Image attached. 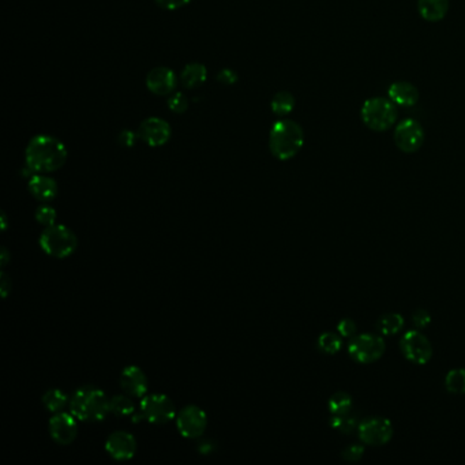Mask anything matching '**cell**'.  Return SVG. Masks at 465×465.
<instances>
[{"label": "cell", "instance_id": "37", "mask_svg": "<svg viewBox=\"0 0 465 465\" xmlns=\"http://www.w3.org/2000/svg\"><path fill=\"white\" fill-rule=\"evenodd\" d=\"M1 280H0V290H1V296L7 297V295L11 291V280L6 276V273L0 275Z\"/></svg>", "mask_w": 465, "mask_h": 465}, {"label": "cell", "instance_id": "26", "mask_svg": "<svg viewBox=\"0 0 465 465\" xmlns=\"http://www.w3.org/2000/svg\"><path fill=\"white\" fill-rule=\"evenodd\" d=\"M109 407H111V414L116 416H128L134 414L136 405L133 400L128 396L123 395H116L109 400Z\"/></svg>", "mask_w": 465, "mask_h": 465}, {"label": "cell", "instance_id": "9", "mask_svg": "<svg viewBox=\"0 0 465 465\" xmlns=\"http://www.w3.org/2000/svg\"><path fill=\"white\" fill-rule=\"evenodd\" d=\"M400 349L407 361L419 366L427 364L432 356V346L429 339L417 330H410L401 337Z\"/></svg>", "mask_w": 465, "mask_h": 465}, {"label": "cell", "instance_id": "39", "mask_svg": "<svg viewBox=\"0 0 465 465\" xmlns=\"http://www.w3.org/2000/svg\"><path fill=\"white\" fill-rule=\"evenodd\" d=\"M7 223H6V216H4V213H1V228L3 229H6V226H7Z\"/></svg>", "mask_w": 465, "mask_h": 465}, {"label": "cell", "instance_id": "14", "mask_svg": "<svg viewBox=\"0 0 465 465\" xmlns=\"http://www.w3.org/2000/svg\"><path fill=\"white\" fill-rule=\"evenodd\" d=\"M75 416L66 412H56L50 419L51 438L59 445H70L78 435V426Z\"/></svg>", "mask_w": 465, "mask_h": 465}, {"label": "cell", "instance_id": "10", "mask_svg": "<svg viewBox=\"0 0 465 465\" xmlns=\"http://www.w3.org/2000/svg\"><path fill=\"white\" fill-rule=\"evenodd\" d=\"M207 426L205 411L197 405L185 407L176 416V427L179 432L189 439L199 438Z\"/></svg>", "mask_w": 465, "mask_h": 465}, {"label": "cell", "instance_id": "31", "mask_svg": "<svg viewBox=\"0 0 465 465\" xmlns=\"http://www.w3.org/2000/svg\"><path fill=\"white\" fill-rule=\"evenodd\" d=\"M343 459L348 463H356L359 461L364 454V447L362 445H349L348 448L343 450Z\"/></svg>", "mask_w": 465, "mask_h": 465}, {"label": "cell", "instance_id": "17", "mask_svg": "<svg viewBox=\"0 0 465 465\" xmlns=\"http://www.w3.org/2000/svg\"><path fill=\"white\" fill-rule=\"evenodd\" d=\"M29 192L35 197V199L48 202L58 195V183L55 179L47 176L45 173H35L29 179L28 183Z\"/></svg>", "mask_w": 465, "mask_h": 465}, {"label": "cell", "instance_id": "2", "mask_svg": "<svg viewBox=\"0 0 465 465\" xmlns=\"http://www.w3.org/2000/svg\"><path fill=\"white\" fill-rule=\"evenodd\" d=\"M305 143V133L296 121H277L269 133V151L277 160H291L300 152Z\"/></svg>", "mask_w": 465, "mask_h": 465}, {"label": "cell", "instance_id": "12", "mask_svg": "<svg viewBox=\"0 0 465 465\" xmlns=\"http://www.w3.org/2000/svg\"><path fill=\"white\" fill-rule=\"evenodd\" d=\"M171 126L161 118H148L141 123L138 137L151 148L164 146L171 139Z\"/></svg>", "mask_w": 465, "mask_h": 465}, {"label": "cell", "instance_id": "6", "mask_svg": "<svg viewBox=\"0 0 465 465\" xmlns=\"http://www.w3.org/2000/svg\"><path fill=\"white\" fill-rule=\"evenodd\" d=\"M386 351L385 340L373 333H363L354 336L348 344V354L355 362L362 364L379 361Z\"/></svg>", "mask_w": 465, "mask_h": 465}, {"label": "cell", "instance_id": "32", "mask_svg": "<svg viewBox=\"0 0 465 465\" xmlns=\"http://www.w3.org/2000/svg\"><path fill=\"white\" fill-rule=\"evenodd\" d=\"M337 332H339V334H340L341 337L349 339V337H354V336H355V333H356V325H355V322H354L352 319L344 318V319H341V321L339 322V325H337Z\"/></svg>", "mask_w": 465, "mask_h": 465}, {"label": "cell", "instance_id": "13", "mask_svg": "<svg viewBox=\"0 0 465 465\" xmlns=\"http://www.w3.org/2000/svg\"><path fill=\"white\" fill-rule=\"evenodd\" d=\"M105 450L112 459L118 461H126L136 456L137 439L127 431H115L108 437L105 442Z\"/></svg>", "mask_w": 465, "mask_h": 465}, {"label": "cell", "instance_id": "22", "mask_svg": "<svg viewBox=\"0 0 465 465\" xmlns=\"http://www.w3.org/2000/svg\"><path fill=\"white\" fill-rule=\"evenodd\" d=\"M272 112L277 116H285L292 112L295 108V97L292 93L287 90H281L276 93L270 102Z\"/></svg>", "mask_w": 465, "mask_h": 465}, {"label": "cell", "instance_id": "8", "mask_svg": "<svg viewBox=\"0 0 465 465\" xmlns=\"http://www.w3.org/2000/svg\"><path fill=\"white\" fill-rule=\"evenodd\" d=\"M359 439L368 447H382L393 438V426L389 419L368 417L358 426Z\"/></svg>", "mask_w": 465, "mask_h": 465}, {"label": "cell", "instance_id": "20", "mask_svg": "<svg viewBox=\"0 0 465 465\" xmlns=\"http://www.w3.org/2000/svg\"><path fill=\"white\" fill-rule=\"evenodd\" d=\"M207 80V70L202 63H189L180 74V82L187 89H195L204 85Z\"/></svg>", "mask_w": 465, "mask_h": 465}, {"label": "cell", "instance_id": "38", "mask_svg": "<svg viewBox=\"0 0 465 465\" xmlns=\"http://www.w3.org/2000/svg\"><path fill=\"white\" fill-rule=\"evenodd\" d=\"M10 254H9V251H7V248L6 247H3L1 248V258H0V263H1V266H6L7 265V262L10 261Z\"/></svg>", "mask_w": 465, "mask_h": 465}, {"label": "cell", "instance_id": "15", "mask_svg": "<svg viewBox=\"0 0 465 465\" xmlns=\"http://www.w3.org/2000/svg\"><path fill=\"white\" fill-rule=\"evenodd\" d=\"M177 85V78L168 67H155L146 77V87L155 96L173 94Z\"/></svg>", "mask_w": 465, "mask_h": 465}, {"label": "cell", "instance_id": "28", "mask_svg": "<svg viewBox=\"0 0 465 465\" xmlns=\"http://www.w3.org/2000/svg\"><path fill=\"white\" fill-rule=\"evenodd\" d=\"M330 426L334 430L340 431L343 434H351L355 429H358L356 419L348 415H333L330 417Z\"/></svg>", "mask_w": 465, "mask_h": 465}, {"label": "cell", "instance_id": "23", "mask_svg": "<svg viewBox=\"0 0 465 465\" xmlns=\"http://www.w3.org/2000/svg\"><path fill=\"white\" fill-rule=\"evenodd\" d=\"M67 403H69V397L60 389H50L43 396L44 407L52 414L62 412L63 408L67 405Z\"/></svg>", "mask_w": 465, "mask_h": 465}, {"label": "cell", "instance_id": "4", "mask_svg": "<svg viewBox=\"0 0 465 465\" xmlns=\"http://www.w3.org/2000/svg\"><path fill=\"white\" fill-rule=\"evenodd\" d=\"M40 247L50 257L67 258L77 250L78 239L66 225H50L40 235Z\"/></svg>", "mask_w": 465, "mask_h": 465}, {"label": "cell", "instance_id": "16", "mask_svg": "<svg viewBox=\"0 0 465 465\" xmlns=\"http://www.w3.org/2000/svg\"><path fill=\"white\" fill-rule=\"evenodd\" d=\"M121 389L131 397H143L148 392L149 382L146 374L137 366H127L121 374Z\"/></svg>", "mask_w": 465, "mask_h": 465}, {"label": "cell", "instance_id": "33", "mask_svg": "<svg viewBox=\"0 0 465 465\" xmlns=\"http://www.w3.org/2000/svg\"><path fill=\"white\" fill-rule=\"evenodd\" d=\"M217 81L225 85V87H231L234 84H236L238 81V74L231 69H223L219 74H217Z\"/></svg>", "mask_w": 465, "mask_h": 465}, {"label": "cell", "instance_id": "30", "mask_svg": "<svg viewBox=\"0 0 465 465\" xmlns=\"http://www.w3.org/2000/svg\"><path fill=\"white\" fill-rule=\"evenodd\" d=\"M35 220L44 226L56 224V210L48 205H43L35 210Z\"/></svg>", "mask_w": 465, "mask_h": 465}, {"label": "cell", "instance_id": "18", "mask_svg": "<svg viewBox=\"0 0 465 465\" xmlns=\"http://www.w3.org/2000/svg\"><path fill=\"white\" fill-rule=\"evenodd\" d=\"M389 99L400 106H412L419 100V90L410 82L397 81L389 87Z\"/></svg>", "mask_w": 465, "mask_h": 465}, {"label": "cell", "instance_id": "36", "mask_svg": "<svg viewBox=\"0 0 465 465\" xmlns=\"http://www.w3.org/2000/svg\"><path fill=\"white\" fill-rule=\"evenodd\" d=\"M191 0H155V3L165 10H179L187 6Z\"/></svg>", "mask_w": 465, "mask_h": 465}, {"label": "cell", "instance_id": "19", "mask_svg": "<svg viewBox=\"0 0 465 465\" xmlns=\"http://www.w3.org/2000/svg\"><path fill=\"white\" fill-rule=\"evenodd\" d=\"M419 14L430 22H438L448 14L449 0H419Z\"/></svg>", "mask_w": 465, "mask_h": 465}, {"label": "cell", "instance_id": "21", "mask_svg": "<svg viewBox=\"0 0 465 465\" xmlns=\"http://www.w3.org/2000/svg\"><path fill=\"white\" fill-rule=\"evenodd\" d=\"M404 327V318L401 314L389 312L381 315L377 321V330L383 336L397 334Z\"/></svg>", "mask_w": 465, "mask_h": 465}, {"label": "cell", "instance_id": "11", "mask_svg": "<svg viewBox=\"0 0 465 465\" xmlns=\"http://www.w3.org/2000/svg\"><path fill=\"white\" fill-rule=\"evenodd\" d=\"M395 142L397 148L404 153L417 152L425 142L423 127L414 119L400 121L395 130Z\"/></svg>", "mask_w": 465, "mask_h": 465}, {"label": "cell", "instance_id": "25", "mask_svg": "<svg viewBox=\"0 0 465 465\" xmlns=\"http://www.w3.org/2000/svg\"><path fill=\"white\" fill-rule=\"evenodd\" d=\"M445 388L449 393L465 395V370L454 368L450 370L445 377Z\"/></svg>", "mask_w": 465, "mask_h": 465}, {"label": "cell", "instance_id": "3", "mask_svg": "<svg viewBox=\"0 0 465 465\" xmlns=\"http://www.w3.org/2000/svg\"><path fill=\"white\" fill-rule=\"evenodd\" d=\"M70 412L81 422H102L111 412L109 400L99 388L85 386L71 397Z\"/></svg>", "mask_w": 465, "mask_h": 465}, {"label": "cell", "instance_id": "5", "mask_svg": "<svg viewBox=\"0 0 465 465\" xmlns=\"http://www.w3.org/2000/svg\"><path fill=\"white\" fill-rule=\"evenodd\" d=\"M362 121L373 131H386L397 121L396 104L383 97L366 100L361 111Z\"/></svg>", "mask_w": 465, "mask_h": 465}, {"label": "cell", "instance_id": "27", "mask_svg": "<svg viewBox=\"0 0 465 465\" xmlns=\"http://www.w3.org/2000/svg\"><path fill=\"white\" fill-rule=\"evenodd\" d=\"M318 348L324 352V354H327V355H334L337 354L340 349H341V345H343V341H341V337H339L337 334L334 333H330V332H327V333H322L319 337H318Z\"/></svg>", "mask_w": 465, "mask_h": 465}, {"label": "cell", "instance_id": "24", "mask_svg": "<svg viewBox=\"0 0 465 465\" xmlns=\"http://www.w3.org/2000/svg\"><path fill=\"white\" fill-rule=\"evenodd\" d=\"M327 410L332 415H348L352 410V397L346 392H337L329 398Z\"/></svg>", "mask_w": 465, "mask_h": 465}, {"label": "cell", "instance_id": "34", "mask_svg": "<svg viewBox=\"0 0 465 465\" xmlns=\"http://www.w3.org/2000/svg\"><path fill=\"white\" fill-rule=\"evenodd\" d=\"M412 322H414L415 327H420V329L429 327V324L431 322L430 314L423 309H417L412 314Z\"/></svg>", "mask_w": 465, "mask_h": 465}, {"label": "cell", "instance_id": "1", "mask_svg": "<svg viewBox=\"0 0 465 465\" xmlns=\"http://www.w3.org/2000/svg\"><path fill=\"white\" fill-rule=\"evenodd\" d=\"M67 161L66 145L51 136H35L25 151L26 167L33 173H51Z\"/></svg>", "mask_w": 465, "mask_h": 465}, {"label": "cell", "instance_id": "29", "mask_svg": "<svg viewBox=\"0 0 465 465\" xmlns=\"http://www.w3.org/2000/svg\"><path fill=\"white\" fill-rule=\"evenodd\" d=\"M168 108L173 114H185L189 109V100L183 93L173 92L168 99Z\"/></svg>", "mask_w": 465, "mask_h": 465}, {"label": "cell", "instance_id": "7", "mask_svg": "<svg viewBox=\"0 0 465 465\" xmlns=\"http://www.w3.org/2000/svg\"><path fill=\"white\" fill-rule=\"evenodd\" d=\"M141 415L152 425H165L176 416V408L170 397L155 393L142 397Z\"/></svg>", "mask_w": 465, "mask_h": 465}, {"label": "cell", "instance_id": "35", "mask_svg": "<svg viewBox=\"0 0 465 465\" xmlns=\"http://www.w3.org/2000/svg\"><path fill=\"white\" fill-rule=\"evenodd\" d=\"M138 138V133H134V131H130V130H123L119 134V143H121V146L131 148V146L136 145V142Z\"/></svg>", "mask_w": 465, "mask_h": 465}]
</instances>
